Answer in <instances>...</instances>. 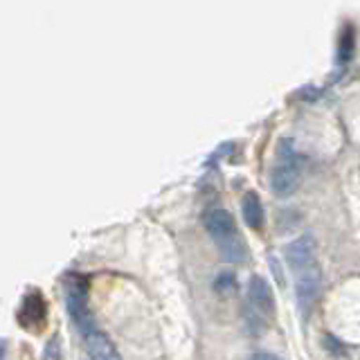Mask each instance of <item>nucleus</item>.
Masks as SVG:
<instances>
[{
	"label": "nucleus",
	"mask_w": 360,
	"mask_h": 360,
	"mask_svg": "<svg viewBox=\"0 0 360 360\" xmlns=\"http://www.w3.org/2000/svg\"><path fill=\"white\" fill-rule=\"evenodd\" d=\"M302 178V155L292 140H281L275 151V162L270 169V189L277 196H290Z\"/></svg>",
	"instance_id": "nucleus-1"
},
{
	"label": "nucleus",
	"mask_w": 360,
	"mask_h": 360,
	"mask_svg": "<svg viewBox=\"0 0 360 360\" xmlns=\"http://www.w3.org/2000/svg\"><path fill=\"white\" fill-rule=\"evenodd\" d=\"M65 309L70 313L77 329L84 333L95 331L93 326V313L88 309V279L82 275H70L65 279Z\"/></svg>",
	"instance_id": "nucleus-2"
},
{
	"label": "nucleus",
	"mask_w": 360,
	"mask_h": 360,
	"mask_svg": "<svg viewBox=\"0 0 360 360\" xmlns=\"http://www.w3.org/2000/svg\"><path fill=\"white\" fill-rule=\"evenodd\" d=\"M322 290V268L320 264H313L311 268L302 270L295 275V297L300 304L302 315H309L315 307Z\"/></svg>",
	"instance_id": "nucleus-3"
},
{
	"label": "nucleus",
	"mask_w": 360,
	"mask_h": 360,
	"mask_svg": "<svg viewBox=\"0 0 360 360\" xmlns=\"http://www.w3.org/2000/svg\"><path fill=\"white\" fill-rule=\"evenodd\" d=\"M202 228H205V232L212 236L214 241H217L219 245H225L234 241L236 236V221L234 217L223 207H210L205 210V214H202Z\"/></svg>",
	"instance_id": "nucleus-4"
},
{
	"label": "nucleus",
	"mask_w": 360,
	"mask_h": 360,
	"mask_svg": "<svg viewBox=\"0 0 360 360\" xmlns=\"http://www.w3.org/2000/svg\"><path fill=\"white\" fill-rule=\"evenodd\" d=\"M315 250H318V245H315V239L311 234H302L297 236L295 241H290L284 250V257H286V264L292 273H302V270L311 268L315 262Z\"/></svg>",
	"instance_id": "nucleus-5"
},
{
	"label": "nucleus",
	"mask_w": 360,
	"mask_h": 360,
	"mask_svg": "<svg viewBox=\"0 0 360 360\" xmlns=\"http://www.w3.org/2000/svg\"><path fill=\"white\" fill-rule=\"evenodd\" d=\"M45 318H48V304H45L39 290H30L27 295L22 297V304L18 309L20 326L27 331H39L45 324Z\"/></svg>",
	"instance_id": "nucleus-6"
},
{
	"label": "nucleus",
	"mask_w": 360,
	"mask_h": 360,
	"mask_svg": "<svg viewBox=\"0 0 360 360\" xmlns=\"http://www.w3.org/2000/svg\"><path fill=\"white\" fill-rule=\"evenodd\" d=\"M245 297H248V307H250L257 315L262 318H268V315L275 313V295H273V288L264 279V277H250L248 281V288H245Z\"/></svg>",
	"instance_id": "nucleus-7"
},
{
	"label": "nucleus",
	"mask_w": 360,
	"mask_h": 360,
	"mask_svg": "<svg viewBox=\"0 0 360 360\" xmlns=\"http://www.w3.org/2000/svg\"><path fill=\"white\" fill-rule=\"evenodd\" d=\"M84 340H86V352L90 360H122L115 345L110 342V338L106 333L95 329L93 333H88Z\"/></svg>",
	"instance_id": "nucleus-8"
},
{
	"label": "nucleus",
	"mask_w": 360,
	"mask_h": 360,
	"mask_svg": "<svg viewBox=\"0 0 360 360\" xmlns=\"http://www.w3.org/2000/svg\"><path fill=\"white\" fill-rule=\"evenodd\" d=\"M241 214H243V221L250 230H262L264 228V219H266V212L262 205V198H259L257 191H248L241 200Z\"/></svg>",
	"instance_id": "nucleus-9"
},
{
	"label": "nucleus",
	"mask_w": 360,
	"mask_h": 360,
	"mask_svg": "<svg viewBox=\"0 0 360 360\" xmlns=\"http://www.w3.org/2000/svg\"><path fill=\"white\" fill-rule=\"evenodd\" d=\"M354 48H356L354 27H345V32L340 34V43H338V61L347 63L354 56Z\"/></svg>",
	"instance_id": "nucleus-10"
},
{
	"label": "nucleus",
	"mask_w": 360,
	"mask_h": 360,
	"mask_svg": "<svg viewBox=\"0 0 360 360\" xmlns=\"http://www.w3.org/2000/svg\"><path fill=\"white\" fill-rule=\"evenodd\" d=\"M214 290L219 292V295H232L236 290V277L230 270H225V273H219L217 279H214Z\"/></svg>",
	"instance_id": "nucleus-11"
},
{
	"label": "nucleus",
	"mask_w": 360,
	"mask_h": 360,
	"mask_svg": "<svg viewBox=\"0 0 360 360\" xmlns=\"http://www.w3.org/2000/svg\"><path fill=\"white\" fill-rule=\"evenodd\" d=\"M221 250H223V259H228V262L236 264V262H243V257H245V250H243V241L236 236L234 241L230 243H225L221 245Z\"/></svg>",
	"instance_id": "nucleus-12"
},
{
	"label": "nucleus",
	"mask_w": 360,
	"mask_h": 360,
	"mask_svg": "<svg viewBox=\"0 0 360 360\" xmlns=\"http://www.w3.org/2000/svg\"><path fill=\"white\" fill-rule=\"evenodd\" d=\"M43 360H61V342L59 338H52V340L45 345L43 349Z\"/></svg>",
	"instance_id": "nucleus-13"
},
{
	"label": "nucleus",
	"mask_w": 360,
	"mask_h": 360,
	"mask_svg": "<svg viewBox=\"0 0 360 360\" xmlns=\"http://www.w3.org/2000/svg\"><path fill=\"white\" fill-rule=\"evenodd\" d=\"M248 360H281L279 356H275V354H266V352H259V354H252Z\"/></svg>",
	"instance_id": "nucleus-14"
}]
</instances>
